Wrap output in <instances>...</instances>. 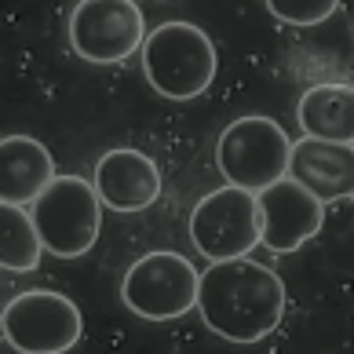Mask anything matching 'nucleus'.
<instances>
[{
  "mask_svg": "<svg viewBox=\"0 0 354 354\" xmlns=\"http://www.w3.org/2000/svg\"><path fill=\"white\" fill-rule=\"evenodd\" d=\"M288 161H292V139L270 117H238L219 132L216 168L227 187L263 194L274 183L288 179Z\"/></svg>",
  "mask_w": 354,
  "mask_h": 354,
  "instance_id": "obj_3",
  "label": "nucleus"
},
{
  "mask_svg": "<svg viewBox=\"0 0 354 354\" xmlns=\"http://www.w3.org/2000/svg\"><path fill=\"white\" fill-rule=\"evenodd\" d=\"M216 44L194 22H161L142 41V73L157 95L190 102L205 95L216 81Z\"/></svg>",
  "mask_w": 354,
  "mask_h": 354,
  "instance_id": "obj_2",
  "label": "nucleus"
},
{
  "mask_svg": "<svg viewBox=\"0 0 354 354\" xmlns=\"http://www.w3.org/2000/svg\"><path fill=\"white\" fill-rule=\"evenodd\" d=\"M259 201V227L263 238L259 245H267L270 252H296L299 245L314 241L325 227V205L314 198L307 187H299L296 179H281L270 190L256 194Z\"/></svg>",
  "mask_w": 354,
  "mask_h": 354,
  "instance_id": "obj_9",
  "label": "nucleus"
},
{
  "mask_svg": "<svg viewBox=\"0 0 354 354\" xmlns=\"http://www.w3.org/2000/svg\"><path fill=\"white\" fill-rule=\"evenodd\" d=\"M263 238L259 227V201L241 187H219L194 205L190 241L208 263L245 259Z\"/></svg>",
  "mask_w": 354,
  "mask_h": 354,
  "instance_id": "obj_7",
  "label": "nucleus"
},
{
  "mask_svg": "<svg viewBox=\"0 0 354 354\" xmlns=\"http://www.w3.org/2000/svg\"><path fill=\"white\" fill-rule=\"evenodd\" d=\"M95 194L113 212H142L161 198V168L150 153L117 147L95 161Z\"/></svg>",
  "mask_w": 354,
  "mask_h": 354,
  "instance_id": "obj_10",
  "label": "nucleus"
},
{
  "mask_svg": "<svg viewBox=\"0 0 354 354\" xmlns=\"http://www.w3.org/2000/svg\"><path fill=\"white\" fill-rule=\"evenodd\" d=\"M288 179L307 187L322 205L347 201L354 198V147L304 136L299 142H292Z\"/></svg>",
  "mask_w": 354,
  "mask_h": 354,
  "instance_id": "obj_11",
  "label": "nucleus"
},
{
  "mask_svg": "<svg viewBox=\"0 0 354 354\" xmlns=\"http://www.w3.org/2000/svg\"><path fill=\"white\" fill-rule=\"evenodd\" d=\"M41 256L44 245L37 238L30 208L0 201V267L11 274H30L37 270Z\"/></svg>",
  "mask_w": 354,
  "mask_h": 354,
  "instance_id": "obj_14",
  "label": "nucleus"
},
{
  "mask_svg": "<svg viewBox=\"0 0 354 354\" xmlns=\"http://www.w3.org/2000/svg\"><path fill=\"white\" fill-rule=\"evenodd\" d=\"M55 179V157L33 136H4L0 139V201L33 205Z\"/></svg>",
  "mask_w": 354,
  "mask_h": 354,
  "instance_id": "obj_12",
  "label": "nucleus"
},
{
  "mask_svg": "<svg viewBox=\"0 0 354 354\" xmlns=\"http://www.w3.org/2000/svg\"><path fill=\"white\" fill-rule=\"evenodd\" d=\"M0 333L19 354H66L84 333L81 310L70 296L51 288H30L0 310Z\"/></svg>",
  "mask_w": 354,
  "mask_h": 354,
  "instance_id": "obj_6",
  "label": "nucleus"
},
{
  "mask_svg": "<svg viewBox=\"0 0 354 354\" xmlns=\"http://www.w3.org/2000/svg\"><path fill=\"white\" fill-rule=\"evenodd\" d=\"M201 270L183 252H147L124 270L121 299L124 307L147 322H172L198 307Z\"/></svg>",
  "mask_w": 354,
  "mask_h": 354,
  "instance_id": "obj_5",
  "label": "nucleus"
},
{
  "mask_svg": "<svg viewBox=\"0 0 354 354\" xmlns=\"http://www.w3.org/2000/svg\"><path fill=\"white\" fill-rule=\"evenodd\" d=\"M205 329L230 344H259L285 318V281L256 259L208 263L198 285Z\"/></svg>",
  "mask_w": 354,
  "mask_h": 354,
  "instance_id": "obj_1",
  "label": "nucleus"
},
{
  "mask_svg": "<svg viewBox=\"0 0 354 354\" xmlns=\"http://www.w3.org/2000/svg\"><path fill=\"white\" fill-rule=\"evenodd\" d=\"M296 121L304 136L354 147V84H314L299 95Z\"/></svg>",
  "mask_w": 354,
  "mask_h": 354,
  "instance_id": "obj_13",
  "label": "nucleus"
},
{
  "mask_svg": "<svg viewBox=\"0 0 354 354\" xmlns=\"http://www.w3.org/2000/svg\"><path fill=\"white\" fill-rule=\"evenodd\" d=\"M267 11L288 26H322L339 8V0H263Z\"/></svg>",
  "mask_w": 354,
  "mask_h": 354,
  "instance_id": "obj_15",
  "label": "nucleus"
},
{
  "mask_svg": "<svg viewBox=\"0 0 354 354\" xmlns=\"http://www.w3.org/2000/svg\"><path fill=\"white\" fill-rule=\"evenodd\" d=\"M66 37L84 62L117 66L128 55L142 51L147 19L136 8V0H77L66 22Z\"/></svg>",
  "mask_w": 354,
  "mask_h": 354,
  "instance_id": "obj_8",
  "label": "nucleus"
},
{
  "mask_svg": "<svg viewBox=\"0 0 354 354\" xmlns=\"http://www.w3.org/2000/svg\"><path fill=\"white\" fill-rule=\"evenodd\" d=\"M102 205L95 183L84 176H55L48 190L30 205L37 238L44 252L59 259H77L91 252V245L102 234Z\"/></svg>",
  "mask_w": 354,
  "mask_h": 354,
  "instance_id": "obj_4",
  "label": "nucleus"
}]
</instances>
